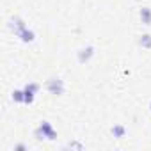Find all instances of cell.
Instances as JSON below:
<instances>
[{"label":"cell","instance_id":"cell-11","mask_svg":"<svg viewBox=\"0 0 151 151\" xmlns=\"http://www.w3.org/2000/svg\"><path fill=\"white\" fill-rule=\"evenodd\" d=\"M14 149H16V151H25L27 146H25V144H18V146H14Z\"/></svg>","mask_w":151,"mask_h":151},{"label":"cell","instance_id":"cell-5","mask_svg":"<svg viewBox=\"0 0 151 151\" xmlns=\"http://www.w3.org/2000/svg\"><path fill=\"white\" fill-rule=\"evenodd\" d=\"M16 37H18L20 41H23V43H34V41H36V32L27 27V29H23Z\"/></svg>","mask_w":151,"mask_h":151},{"label":"cell","instance_id":"cell-10","mask_svg":"<svg viewBox=\"0 0 151 151\" xmlns=\"http://www.w3.org/2000/svg\"><path fill=\"white\" fill-rule=\"evenodd\" d=\"M68 147H78V149H84V146H82V144H78V142H69V144H68Z\"/></svg>","mask_w":151,"mask_h":151},{"label":"cell","instance_id":"cell-9","mask_svg":"<svg viewBox=\"0 0 151 151\" xmlns=\"http://www.w3.org/2000/svg\"><path fill=\"white\" fill-rule=\"evenodd\" d=\"M11 98H13V101H14V103H23V100H25L23 89H14V91H13V94H11Z\"/></svg>","mask_w":151,"mask_h":151},{"label":"cell","instance_id":"cell-4","mask_svg":"<svg viewBox=\"0 0 151 151\" xmlns=\"http://www.w3.org/2000/svg\"><path fill=\"white\" fill-rule=\"evenodd\" d=\"M7 25H9V29H11V32H13L14 36H18L23 29H27V23H25L20 16H13V18L9 20V23H7Z\"/></svg>","mask_w":151,"mask_h":151},{"label":"cell","instance_id":"cell-7","mask_svg":"<svg viewBox=\"0 0 151 151\" xmlns=\"http://www.w3.org/2000/svg\"><path fill=\"white\" fill-rule=\"evenodd\" d=\"M110 133H112L116 139H123V137H126V128H124L123 124H114V126L110 128Z\"/></svg>","mask_w":151,"mask_h":151},{"label":"cell","instance_id":"cell-3","mask_svg":"<svg viewBox=\"0 0 151 151\" xmlns=\"http://www.w3.org/2000/svg\"><path fill=\"white\" fill-rule=\"evenodd\" d=\"M94 53H96V48L93 45H87V46H84V48H80L77 52V60L80 64H86V62H89L94 57Z\"/></svg>","mask_w":151,"mask_h":151},{"label":"cell","instance_id":"cell-8","mask_svg":"<svg viewBox=\"0 0 151 151\" xmlns=\"http://www.w3.org/2000/svg\"><path fill=\"white\" fill-rule=\"evenodd\" d=\"M139 45H140L142 48L149 50V48H151V34H142V36L139 37Z\"/></svg>","mask_w":151,"mask_h":151},{"label":"cell","instance_id":"cell-6","mask_svg":"<svg viewBox=\"0 0 151 151\" xmlns=\"http://www.w3.org/2000/svg\"><path fill=\"white\" fill-rule=\"evenodd\" d=\"M139 18L142 22V25H151V7H140L139 9Z\"/></svg>","mask_w":151,"mask_h":151},{"label":"cell","instance_id":"cell-12","mask_svg":"<svg viewBox=\"0 0 151 151\" xmlns=\"http://www.w3.org/2000/svg\"><path fill=\"white\" fill-rule=\"evenodd\" d=\"M149 112H151V101H149Z\"/></svg>","mask_w":151,"mask_h":151},{"label":"cell","instance_id":"cell-2","mask_svg":"<svg viewBox=\"0 0 151 151\" xmlns=\"http://www.w3.org/2000/svg\"><path fill=\"white\" fill-rule=\"evenodd\" d=\"M45 87H46V91H48L50 94H53V96H62L64 91H66L64 80L59 78V77H52V78H48V80L45 82Z\"/></svg>","mask_w":151,"mask_h":151},{"label":"cell","instance_id":"cell-1","mask_svg":"<svg viewBox=\"0 0 151 151\" xmlns=\"http://www.w3.org/2000/svg\"><path fill=\"white\" fill-rule=\"evenodd\" d=\"M34 137H36L37 140H55V139H57V132H55V128L52 126V123L41 121L39 126L34 130Z\"/></svg>","mask_w":151,"mask_h":151}]
</instances>
